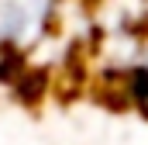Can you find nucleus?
<instances>
[{"label": "nucleus", "instance_id": "f257e3e1", "mask_svg": "<svg viewBox=\"0 0 148 145\" xmlns=\"http://www.w3.org/2000/svg\"><path fill=\"white\" fill-rule=\"evenodd\" d=\"M48 14L52 0H0V38L21 48L28 38L41 35Z\"/></svg>", "mask_w": 148, "mask_h": 145}]
</instances>
